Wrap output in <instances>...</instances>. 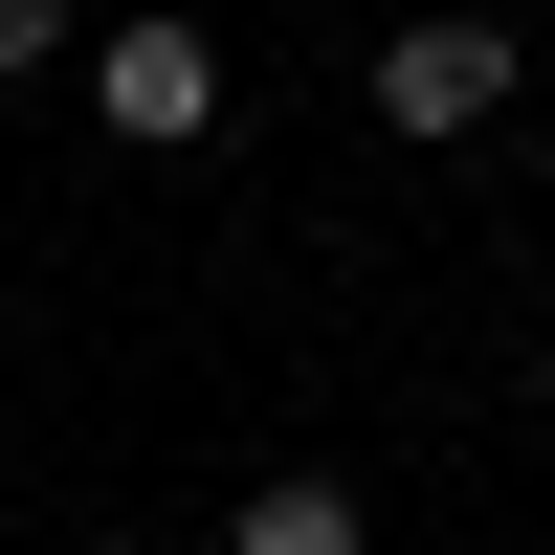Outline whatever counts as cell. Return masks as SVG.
<instances>
[{
	"label": "cell",
	"instance_id": "1",
	"mask_svg": "<svg viewBox=\"0 0 555 555\" xmlns=\"http://www.w3.org/2000/svg\"><path fill=\"white\" fill-rule=\"evenodd\" d=\"M89 133H133V156H201V133H222V44L178 23V0H156V23H112V44H89Z\"/></svg>",
	"mask_w": 555,
	"mask_h": 555
},
{
	"label": "cell",
	"instance_id": "2",
	"mask_svg": "<svg viewBox=\"0 0 555 555\" xmlns=\"http://www.w3.org/2000/svg\"><path fill=\"white\" fill-rule=\"evenodd\" d=\"M512 112V23H400L378 44V133H489Z\"/></svg>",
	"mask_w": 555,
	"mask_h": 555
},
{
	"label": "cell",
	"instance_id": "3",
	"mask_svg": "<svg viewBox=\"0 0 555 555\" xmlns=\"http://www.w3.org/2000/svg\"><path fill=\"white\" fill-rule=\"evenodd\" d=\"M222 555H378V512H356L334 467H267V489H245V533H222Z\"/></svg>",
	"mask_w": 555,
	"mask_h": 555
},
{
	"label": "cell",
	"instance_id": "4",
	"mask_svg": "<svg viewBox=\"0 0 555 555\" xmlns=\"http://www.w3.org/2000/svg\"><path fill=\"white\" fill-rule=\"evenodd\" d=\"M23 67H67V0H0V89Z\"/></svg>",
	"mask_w": 555,
	"mask_h": 555
},
{
	"label": "cell",
	"instance_id": "5",
	"mask_svg": "<svg viewBox=\"0 0 555 555\" xmlns=\"http://www.w3.org/2000/svg\"><path fill=\"white\" fill-rule=\"evenodd\" d=\"M533 423H555V356H533Z\"/></svg>",
	"mask_w": 555,
	"mask_h": 555
},
{
	"label": "cell",
	"instance_id": "6",
	"mask_svg": "<svg viewBox=\"0 0 555 555\" xmlns=\"http://www.w3.org/2000/svg\"><path fill=\"white\" fill-rule=\"evenodd\" d=\"M89 555H156V533H89Z\"/></svg>",
	"mask_w": 555,
	"mask_h": 555
}]
</instances>
